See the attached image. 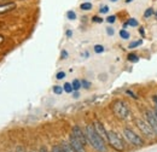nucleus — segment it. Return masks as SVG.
I'll return each instance as SVG.
<instances>
[{"mask_svg":"<svg viewBox=\"0 0 157 152\" xmlns=\"http://www.w3.org/2000/svg\"><path fill=\"white\" fill-rule=\"evenodd\" d=\"M85 133H86V136H87V141L88 144L98 152H106V145H105V140L99 135L93 124H88L85 129Z\"/></svg>","mask_w":157,"mask_h":152,"instance_id":"obj_1","label":"nucleus"},{"mask_svg":"<svg viewBox=\"0 0 157 152\" xmlns=\"http://www.w3.org/2000/svg\"><path fill=\"white\" fill-rule=\"evenodd\" d=\"M111 110H113L114 115L120 120H126L131 115V111H129L127 104L122 100H115L111 104Z\"/></svg>","mask_w":157,"mask_h":152,"instance_id":"obj_2","label":"nucleus"},{"mask_svg":"<svg viewBox=\"0 0 157 152\" xmlns=\"http://www.w3.org/2000/svg\"><path fill=\"white\" fill-rule=\"evenodd\" d=\"M108 142L109 145L118 152L124 151V144L122 141V139L120 138V135L117 133H115L114 131H109L108 132Z\"/></svg>","mask_w":157,"mask_h":152,"instance_id":"obj_3","label":"nucleus"},{"mask_svg":"<svg viewBox=\"0 0 157 152\" xmlns=\"http://www.w3.org/2000/svg\"><path fill=\"white\" fill-rule=\"evenodd\" d=\"M136 126L139 128V131L141 132V134L146 138H155L157 134L155 133V131L152 129V127L146 122V120H141V118H136Z\"/></svg>","mask_w":157,"mask_h":152,"instance_id":"obj_4","label":"nucleus"},{"mask_svg":"<svg viewBox=\"0 0 157 152\" xmlns=\"http://www.w3.org/2000/svg\"><path fill=\"white\" fill-rule=\"evenodd\" d=\"M123 135L127 139V141L131 142L132 145H136V146H143L144 145V140L129 128H123Z\"/></svg>","mask_w":157,"mask_h":152,"instance_id":"obj_5","label":"nucleus"},{"mask_svg":"<svg viewBox=\"0 0 157 152\" xmlns=\"http://www.w3.org/2000/svg\"><path fill=\"white\" fill-rule=\"evenodd\" d=\"M145 120L146 122L152 127V129L155 131V133L157 134V117L154 111L151 110H146L145 111Z\"/></svg>","mask_w":157,"mask_h":152,"instance_id":"obj_6","label":"nucleus"},{"mask_svg":"<svg viewBox=\"0 0 157 152\" xmlns=\"http://www.w3.org/2000/svg\"><path fill=\"white\" fill-rule=\"evenodd\" d=\"M71 134L73 135H75L76 138H78V140L83 144V145H86L88 141H87V136H86V133L78 127V126H74L73 127V129H71Z\"/></svg>","mask_w":157,"mask_h":152,"instance_id":"obj_7","label":"nucleus"},{"mask_svg":"<svg viewBox=\"0 0 157 152\" xmlns=\"http://www.w3.org/2000/svg\"><path fill=\"white\" fill-rule=\"evenodd\" d=\"M69 142H70L71 146L76 150V152H86L85 151V145L78 140L75 135L70 134V136H69Z\"/></svg>","mask_w":157,"mask_h":152,"instance_id":"obj_8","label":"nucleus"},{"mask_svg":"<svg viewBox=\"0 0 157 152\" xmlns=\"http://www.w3.org/2000/svg\"><path fill=\"white\" fill-rule=\"evenodd\" d=\"M93 127H94V129H96V132L105 140V141H108V132L105 131V128H104V126L99 122V121H96L94 123H93Z\"/></svg>","mask_w":157,"mask_h":152,"instance_id":"obj_9","label":"nucleus"},{"mask_svg":"<svg viewBox=\"0 0 157 152\" xmlns=\"http://www.w3.org/2000/svg\"><path fill=\"white\" fill-rule=\"evenodd\" d=\"M15 7H16V4L15 2H6L4 5H0V15L6 13V12H10Z\"/></svg>","mask_w":157,"mask_h":152,"instance_id":"obj_10","label":"nucleus"},{"mask_svg":"<svg viewBox=\"0 0 157 152\" xmlns=\"http://www.w3.org/2000/svg\"><path fill=\"white\" fill-rule=\"evenodd\" d=\"M60 146H62V149H63V151L64 152H76V150L71 146V144H70V142L63 141V142L60 144Z\"/></svg>","mask_w":157,"mask_h":152,"instance_id":"obj_11","label":"nucleus"},{"mask_svg":"<svg viewBox=\"0 0 157 152\" xmlns=\"http://www.w3.org/2000/svg\"><path fill=\"white\" fill-rule=\"evenodd\" d=\"M92 4L90 2V1H86V2H82L81 5H80V9L81 10H83V11H90V10H92Z\"/></svg>","mask_w":157,"mask_h":152,"instance_id":"obj_12","label":"nucleus"},{"mask_svg":"<svg viewBox=\"0 0 157 152\" xmlns=\"http://www.w3.org/2000/svg\"><path fill=\"white\" fill-rule=\"evenodd\" d=\"M154 15H155V10H154L152 7L146 9L145 12H144V17H145V18H150V17H152Z\"/></svg>","mask_w":157,"mask_h":152,"instance_id":"obj_13","label":"nucleus"},{"mask_svg":"<svg viewBox=\"0 0 157 152\" xmlns=\"http://www.w3.org/2000/svg\"><path fill=\"white\" fill-rule=\"evenodd\" d=\"M127 59H128V62H131V63H138V62H139V57H138L136 53H129V55L127 56Z\"/></svg>","mask_w":157,"mask_h":152,"instance_id":"obj_14","label":"nucleus"},{"mask_svg":"<svg viewBox=\"0 0 157 152\" xmlns=\"http://www.w3.org/2000/svg\"><path fill=\"white\" fill-rule=\"evenodd\" d=\"M63 89H64V92H67V93H71V92L74 91L73 85H71V83H69V82H65V83H64Z\"/></svg>","mask_w":157,"mask_h":152,"instance_id":"obj_15","label":"nucleus"},{"mask_svg":"<svg viewBox=\"0 0 157 152\" xmlns=\"http://www.w3.org/2000/svg\"><path fill=\"white\" fill-rule=\"evenodd\" d=\"M71 85H73V88H74V91H78V89L82 87V85H81V81H78V80H74V81L71 82Z\"/></svg>","mask_w":157,"mask_h":152,"instance_id":"obj_16","label":"nucleus"},{"mask_svg":"<svg viewBox=\"0 0 157 152\" xmlns=\"http://www.w3.org/2000/svg\"><path fill=\"white\" fill-rule=\"evenodd\" d=\"M120 36L123 39V40H128L129 39V33L126 29H121L120 30Z\"/></svg>","mask_w":157,"mask_h":152,"instance_id":"obj_17","label":"nucleus"},{"mask_svg":"<svg viewBox=\"0 0 157 152\" xmlns=\"http://www.w3.org/2000/svg\"><path fill=\"white\" fill-rule=\"evenodd\" d=\"M143 44V40H138V41H133V42H131L129 45H128V48H136V47H138V46H140Z\"/></svg>","mask_w":157,"mask_h":152,"instance_id":"obj_18","label":"nucleus"},{"mask_svg":"<svg viewBox=\"0 0 157 152\" xmlns=\"http://www.w3.org/2000/svg\"><path fill=\"white\" fill-rule=\"evenodd\" d=\"M67 17H68V19H70V21H74V19H76V13L70 10V11L67 12Z\"/></svg>","mask_w":157,"mask_h":152,"instance_id":"obj_19","label":"nucleus"},{"mask_svg":"<svg viewBox=\"0 0 157 152\" xmlns=\"http://www.w3.org/2000/svg\"><path fill=\"white\" fill-rule=\"evenodd\" d=\"M127 23H128V25H131V27H138V25H139V23H138V21L136 18H129L127 21Z\"/></svg>","mask_w":157,"mask_h":152,"instance_id":"obj_20","label":"nucleus"},{"mask_svg":"<svg viewBox=\"0 0 157 152\" xmlns=\"http://www.w3.org/2000/svg\"><path fill=\"white\" fill-rule=\"evenodd\" d=\"M94 52H96V53H103V52H104V46H101V45H96V46H94Z\"/></svg>","mask_w":157,"mask_h":152,"instance_id":"obj_21","label":"nucleus"},{"mask_svg":"<svg viewBox=\"0 0 157 152\" xmlns=\"http://www.w3.org/2000/svg\"><path fill=\"white\" fill-rule=\"evenodd\" d=\"M63 91H64V89H63L62 86H55V87H53V92H55L56 94H62Z\"/></svg>","mask_w":157,"mask_h":152,"instance_id":"obj_22","label":"nucleus"},{"mask_svg":"<svg viewBox=\"0 0 157 152\" xmlns=\"http://www.w3.org/2000/svg\"><path fill=\"white\" fill-rule=\"evenodd\" d=\"M81 85H82V87L86 88V89H88V88L91 87V83H90L88 81H86V80H82V81H81Z\"/></svg>","mask_w":157,"mask_h":152,"instance_id":"obj_23","label":"nucleus"},{"mask_svg":"<svg viewBox=\"0 0 157 152\" xmlns=\"http://www.w3.org/2000/svg\"><path fill=\"white\" fill-rule=\"evenodd\" d=\"M106 22H108V23H110V24L115 23V22H116V16H115V15H113V16H109V17L106 18Z\"/></svg>","mask_w":157,"mask_h":152,"instance_id":"obj_24","label":"nucleus"},{"mask_svg":"<svg viewBox=\"0 0 157 152\" xmlns=\"http://www.w3.org/2000/svg\"><path fill=\"white\" fill-rule=\"evenodd\" d=\"M92 22H94V23H103L104 19L101 18V17H98V16H93L92 17Z\"/></svg>","mask_w":157,"mask_h":152,"instance_id":"obj_25","label":"nucleus"},{"mask_svg":"<svg viewBox=\"0 0 157 152\" xmlns=\"http://www.w3.org/2000/svg\"><path fill=\"white\" fill-rule=\"evenodd\" d=\"M51 152H64V151H63L62 146H59V145H56V146H53V147H52V151H51Z\"/></svg>","mask_w":157,"mask_h":152,"instance_id":"obj_26","label":"nucleus"},{"mask_svg":"<svg viewBox=\"0 0 157 152\" xmlns=\"http://www.w3.org/2000/svg\"><path fill=\"white\" fill-rule=\"evenodd\" d=\"M65 77V73L64 71H59V73H57V75H56V78L57 80H62V78H64Z\"/></svg>","mask_w":157,"mask_h":152,"instance_id":"obj_27","label":"nucleus"},{"mask_svg":"<svg viewBox=\"0 0 157 152\" xmlns=\"http://www.w3.org/2000/svg\"><path fill=\"white\" fill-rule=\"evenodd\" d=\"M114 33H115V30H114L111 27H108V28H106V34H108V35L113 36V35H114Z\"/></svg>","mask_w":157,"mask_h":152,"instance_id":"obj_28","label":"nucleus"},{"mask_svg":"<svg viewBox=\"0 0 157 152\" xmlns=\"http://www.w3.org/2000/svg\"><path fill=\"white\" fill-rule=\"evenodd\" d=\"M99 12H100V13H108V12H109V7H108V6H103V7H100Z\"/></svg>","mask_w":157,"mask_h":152,"instance_id":"obj_29","label":"nucleus"},{"mask_svg":"<svg viewBox=\"0 0 157 152\" xmlns=\"http://www.w3.org/2000/svg\"><path fill=\"white\" fill-rule=\"evenodd\" d=\"M126 93H127L128 95H131L132 98H134V99H138V97L136 94H134V93H133V92H132L131 89H127V91H126Z\"/></svg>","mask_w":157,"mask_h":152,"instance_id":"obj_30","label":"nucleus"},{"mask_svg":"<svg viewBox=\"0 0 157 152\" xmlns=\"http://www.w3.org/2000/svg\"><path fill=\"white\" fill-rule=\"evenodd\" d=\"M138 32H139V34H140L143 38L145 36V30H144V28H143V27H140V28L138 29Z\"/></svg>","mask_w":157,"mask_h":152,"instance_id":"obj_31","label":"nucleus"},{"mask_svg":"<svg viewBox=\"0 0 157 152\" xmlns=\"http://www.w3.org/2000/svg\"><path fill=\"white\" fill-rule=\"evenodd\" d=\"M68 57V52L67 51H62V59H65Z\"/></svg>","mask_w":157,"mask_h":152,"instance_id":"obj_32","label":"nucleus"},{"mask_svg":"<svg viewBox=\"0 0 157 152\" xmlns=\"http://www.w3.org/2000/svg\"><path fill=\"white\" fill-rule=\"evenodd\" d=\"M67 36L68 38H71L73 36V32L71 30H67Z\"/></svg>","mask_w":157,"mask_h":152,"instance_id":"obj_33","label":"nucleus"},{"mask_svg":"<svg viewBox=\"0 0 157 152\" xmlns=\"http://www.w3.org/2000/svg\"><path fill=\"white\" fill-rule=\"evenodd\" d=\"M152 100H154V103L156 104V108H157V95H154V97H152Z\"/></svg>","mask_w":157,"mask_h":152,"instance_id":"obj_34","label":"nucleus"},{"mask_svg":"<svg viewBox=\"0 0 157 152\" xmlns=\"http://www.w3.org/2000/svg\"><path fill=\"white\" fill-rule=\"evenodd\" d=\"M74 98H78V91H75V92H74Z\"/></svg>","mask_w":157,"mask_h":152,"instance_id":"obj_35","label":"nucleus"},{"mask_svg":"<svg viewBox=\"0 0 157 152\" xmlns=\"http://www.w3.org/2000/svg\"><path fill=\"white\" fill-rule=\"evenodd\" d=\"M154 112H155V115H156V117H157V108L155 109V110H154Z\"/></svg>","mask_w":157,"mask_h":152,"instance_id":"obj_36","label":"nucleus"},{"mask_svg":"<svg viewBox=\"0 0 157 152\" xmlns=\"http://www.w3.org/2000/svg\"><path fill=\"white\" fill-rule=\"evenodd\" d=\"M131 1H132V0H126V2H127V4H128V2H131Z\"/></svg>","mask_w":157,"mask_h":152,"instance_id":"obj_37","label":"nucleus"},{"mask_svg":"<svg viewBox=\"0 0 157 152\" xmlns=\"http://www.w3.org/2000/svg\"><path fill=\"white\" fill-rule=\"evenodd\" d=\"M110 1H113V2H116V1H117V0H110Z\"/></svg>","mask_w":157,"mask_h":152,"instance_id":"obj_38","label":"nucleus"},{"mask_svg":"<svg viewBox=\"0 0 157 152\" xmlns=\"http://www.w3.org/2000/svg\"><path fill=\"white\" fill-rule=\"evenodd\" d=\"M155 16H156V17H157V11H156V12H155Z\"/></svg>","mask_w":157,"mask_h":152,"instance_id":"obj_39","label":"nucleus"}]
</instances>
